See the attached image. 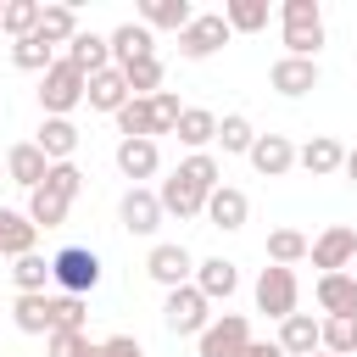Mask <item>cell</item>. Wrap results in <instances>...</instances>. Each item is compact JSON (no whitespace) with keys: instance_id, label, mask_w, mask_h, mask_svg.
<instances>
[{"instance_id":"obj_23","label":"cell","mask_w":357,"mask_h":357,"mask_svg":"<svg viewBox=\"0 0 357 357\" xmlns=\"http://www.w3.org/2000/svg\"><path fill=\"white\" fill-rule=\"evenodd\" d=\"M284 357H312L318 351V318L312 312H290L284 324H279V340H273Z\"/></svg>"},{"instance_id":"obj_37","label":"cell","mask_w":357,"mask_h":357,"mask_svg":"<svg viewBox=\"0 0 357 357\" xmlns=\"http://www.w3.org/2000/svg\"><path fill=\"white\" fill-rule=\"evenodd\" d=\"M0 28H6L11 39H28V33H39V0H6V11H0Z\"/></svg>"},{"instance_id":"obj_33","label":"cell","mask_w":357,"mask_h":357,"mask_svg":"<svg viewBox=\"0 0 357 357\" xmlns=\"http://www.w3.org/2000/svg\"><path fill=\"white\" fill-rule=\"evenodd\" d=\"M11 324L22 335H50V296H17L11 301Z\"/></svg>"},{"instance_id":"obj_38","label":"cell","mask_w":357,"mask_h":357,"mask_svg":"<svg viewBox=\"0 0 357 357\" xmlns=\"http://www.w3.org/2000/svg\"><path fill=\"white\" fill-rule=\"evenodd\" d=\"M11 61H17L22 73H39V78H45L56 56H50V45H45L39 33H28V39H11Z\"/></svg>"},{"instance_id":"obj_27","label":"cell","mask_w":357,"mask_h":357,"mask_svg":"<svg viewBox=\"0 0 357 357\" xmlns=\"http://www.w3.org/2000/svg\"><path fill=\"white\" fill-rule=\"evenodd\" d=\"M190 0H139V22L156 33V28H173V33H184L190 28Z\"/></svg>"},{"instance_id":"obj_16","label":"cell","mask_w":357,"mask_h":357,"mask_svg":"<svg viewBox=\"0 0 357 357\" xmlns=\"http://www.w3.org/2000/svg\"><path fill=\"white\" fill-rule=\"evenodd\" d=\"M206 301H229L234 290H240V268L229 262V257H206V262H195V279H190Z\"/></svg>"},{"instance_id":"obj_39","label":"cell","mask_w":357,"mask_h":357,"mask_svg":"<svg viewBox=\"0 0 357 357\" xmlns=\"http://www.w3.org/2000/svg\"><path fill=\"white\" fill-rule=\"evenodd\" d=\"M145 106H151V134H173V128H178V112H184V106H178L173 89H156Z\"/></svg>"},{"instance_id":"obj_36","label":"cell","mask_w":357,"mask_h":357,"mask_svg":"<svg viewBox=\"0 0 357 357\" xmlns=\"http://www.w3.org/2000/svg\"><path fill=\"white\" fill-rule=\"evenodd\" d=\"M84 318H89V307H84V296H50V329H61V335H84Z\"/></svg>"},{"instance_id":"obj_34","label":"cell","mask_w":357,"mask_h":357,"mask_svg":"<svg viewBox=\"0 0 357 357\" xmlns=\"http://www.w3.org/2000/svg\"><path fill=\"white\" fill-rule=\"evenodd\" d=\"M307 245H312V240H307L301 229H273V234H268V262H273V268H296V262L307 257Z\"/></svg>"},{"instance_id":"obj_48","label":"cell","mask_w":357,"mask_h":357,"mask_svg":"<svg viewBox=\"0 0 357 357\" xmlns=\"http://www.w3.org/2000/svg\"><path fill=\"white\" fill-rule=\"evenodd\" d=\"M351 279H357V257H351Z\"/></svg>"},{"instance_id":"obj_42","label":"cell","mask_w":357,"mask_h":357,"mask_svg":"<svg viewBox=\"0 0 357 357\" xmlns=\"http://www.w3.org/2000/svg\"><path fill=\"white\" fill-rule=\"evenodd\" d=\"M117 128H123V139H156V134H151V106H145V100H128V106L117 112Z\"/></svg>"},{"instance_id":"obj_47","label":"cell","mask_w":357,"mask_h":357,"mask_svg":"<svg viewBox=\"0 0 357 357\" xmlns=\"http://www.w3.org/2000/svg\"><path fill=\"white\" fill-rule=\"evenodd\" d=\"M84 357H106V351H100V340H89V346H84Z\"/></svg>"},{"instance_id":"obj_20","label":"cell","mask_w":357,"mask_h":357,"mask_svg":"<svg viewBox=\"0 0 357 357\" xmlns=\"http://www.w3.org/2000/svg\"><path fill=\"white\" fill-rule=\"evenodd\" d=\"M156 167H162V151H156V139H117V173L123 178H156Z\"/></svg>"},{"instance_id":"obj_24","label":"cell","mask_w":357,"mask_h":357,"mask_svg":"<svg viewBox=\"0 0 357 357\" xmlns=\"http://www.w3.org/2000/svg\"><path fill=\"white\" fill-rule=\"evenodd\" d=\"M33 240H39V229L28 223V212H17V206H0V257H28L33 251Z\"/></svg>"},{"instance_id":"obj_28","label":"cell","mask_w":357,"mask_h":357,"mask_svg":"<svg viewBox=\"0 0 357 357\" xmlns=\"http://www.w3.org/2000/svg\"><path fill=\"white\" fill-rule=\"evenodd\" d=\"M67 206H73V201H61V195L45 190V184L28 190V223H33V229H61V223H67Z\"/></svg>"},{"instance_id":"obj_12","label":"cell","mask_w":357,"mask_h":357,"mask_svg":"<svg viewBox=\"0 0 357 357\" xmlns=\"http://www.w3.org/2000/svg\"><path fill=\"white\" fill-rule=\"evenodd\" d=\"M245 156H251V167H257L262 178H284V173L296 167V145H290V134H257Z\"/></svg>"},{"instance_id":"obj_49","label":"cell","mask_w":357,"mask_h":357,"mask_svg":"<svg viewBox=\"0 0 357 357\" xmlns=\"http://www.w3.org/2000/svg\"><path fill=\"white\" fill-rule=\"evenodd\" d=\"M0 178H6V162H0Z\"/></svg>"},{"instance_id":"obj_11","label":"cell","mask_w":357,"mask_h":357,"mask_svg":"<svg viewBox=\"0 0 357 357\" xmlns=\"http://www.w3.org/2000/svg\"><path fill=\"white\" fill-rule=\"evenodd\" d=\"M318 61H301V56H279L273 67H268V84L284 95V100H301V95H312L318 89Z\"/></svg>"},{"instance_id":"obj_45","label":"cell","mask_w":357,"mask_h":357,"mask_svg":"<svg viewBox=\"0 0 357 357\" xmlns=\"http://www.w3.org/2000/svg\"><path fill=\"white\" fill-rule=\"evenodd\" d=\"M240 357H284V351H279V346H273V340H251V346H245V351H240Z\"/></svg>"},{"instance_id":"obj_3","label":"cell","mask_w":357,"mask_h":357,"mask_svg":"<svg viewBox=\"0 0 357 357\" xmlns=\"http://www.w3.org/2000/svg\"><path fill=\"white\" fill-rule=\"evenodd\" d=\"M162 324H167V335H201V329L212 324V301H206L195 284H178V290H167V301H162Z\"/></svg>"},{"instance_id":"obj_50","label":"cell","mask_w":357,"mask_h":357,"mask_svg":"<svg viewBox=\"0 0 357 357\" xmlns=\"http://www.w3.org/2000/svg\"><path fill=\"white\" fill-rule=\"evenodd\" d=\"M312 357H329V351H312Z\"/></svg>"},{"instance_id":"obj_31","label":"cell","mask_w":357,"mask_h":357,"mask_svg":"<svg viewBox=\"0 0 357 357\" xmlns=\"http://www.w3.org/2000/svg\"><path fill=\"white\" fill-rule=\"evenodd\" d=\"M229 33H262L268 28V0H223Z\"/></svg>"},{"instance_id":"obj_40","label":"cell","mask_w":357,"mask_h":357,"mask_svg":"<svg viewBox=\"0 0 357 357\" xmlns=\"http://www.w3.org/2000/svg\"><path fill=\"white\" fill-rule=\"evenodd\" d=\"M45 190H56L61 201H78V195H84V173H78V162H50Z\"/></svg>"},{"instance_id":"obj_22","label":"cell","mask_w":357,"mask_h":357,"mask_svg":"<svg viewBox=\"0 0 357 357\" xmlns=\"http://www.w3.org/2000/svg\"><path fill=\"white\" fill-rule=\"evenodd\" d=\"M33 145L45 151V162H73V151H78V123H73V117H45Z\"/></svg>"},{"instance_id":"obj_18","label":"cell","mask_w":357,"mask_h":357,"mask_svg":"<svg viewBox=\"0 0 357 357\" xmlns=\"http://www.w3.org/2000/svg\"><path fill=\"white\" fill-rule=\"evenodd\" d=\"M45 173H50V162H45V151H39L33 139H22V145H11V151H6V178H11V184L39 190V184H45Z\"/></svg>"},{"instance_id":"obj_46","label":"cell","mask_w":357,"mask_h":357,"mask_svg":"<svg viewBox=\"0 0 357 357\" xmlns=\"http://www.w3.org/2000/svg\"><path fill=\"white\" fill-rule=\"evenodd\" d=\"M340 173H346V178H351V184H357V145H351V151H346V162H340Z\"/></svg>"},{"instance_id":"obj_41","label":"cell","mask_w":357,"mask_h":357,"mask_svg":"<svg viewBox=\"0 0 357 357\" xmlns=\"http://www.w3.org/2000/svg\"><path fill=\"white\" fill-rule=\"evenodd\" d=\"M279 22L284 28H324V6L318 0H284L279 6Z\"/></svg>"},{"instance_id":"obj_2","label":"cell","mask_w":357,"mask_h":357,"mask_svg":"<svg viewBox=\"0 0 357 357\" xmlns=\"http://www.w3.org/2000/svg\"><path fill=\"white\" fill-rule=\"evenodd\" d=\"M39 106H45V117H67L73 106H84V73L67 56L50 61V73L39 78Z\"/></svg>"},{"instance_id":"obj_32","label":"cell","mask_w":357,"mask_h":357,"mask_svg":"<svg viewBox=\"0 0 357 357\" xmlns=\"http://www.w3.org/2000/svg\"><path fill=\"white\" fill-rule=\"evenodd\" d=\"M173 173H178V178H190V184H195V190H206V195L223 184V167H218V156H212V151H190Z\"/></svg>"},{"instance_id":"obj_14","label":"cell","mask_w":357,"mask_h":357,"mask_svg":"<svg viewBox=\"0 0 357 357\" xmlns=\"http://www.w3.org/2000/svg\"><path fill=\"white\" fill-rule=\"evenodd\" d=\"M84 100H89V112H123L134 95H128V78L117 73V67H106V73H95V78H84Z\"/></svg>"},{"instance_id":"obj_44","label":"cell","mask_w":357,"mask_h":357,"mask_svg":"<svg viewBox=\"0 0 357 357\" xmlns=\"http://www.w3.org/2000/svg\"><path fill=\"white\" fill-rule=\"evenodd\" d=\"M100 351H106V357H145V346H139L134 335H106Z\"/></svg>"},{"instance_id":"obj_21","label":"cell","mask_w":357,"mask_h":357,"mask_svg":"<svg viewBox=\"0 0 357 357\" xmlns=\"http://www.w3.org/2000/svg\"><path fill=\"white\" fill-rule=\"evenodd\" d=\"M156 201H162V218H201V206H206V190H195L190 178H162V190H156Z\"/></svg>"},{"instance_id":"obj_29","label":"cell","mask_w":357,"mask_h":357,"mask_svg":"<svg viewBox=\"0 0 357 357\" xmlns=\"http://www.w3.org/2000/svg\"><path fill=\"white\" fill-rule=\"evenodd\" d=\"M11 284H17V296H45V284H50V257H39V251L17 257V262H11Z\"/></svg>"},{"instance_id":"obj_8","label":"cell","mask_w":357,"mask_h":357,"mask_svg":"<svg viewBox=\"0 0 357 357\" xmlns=\"http://www.w3.org/2000/svg\"><path fill=\"white\" fill-rule=\"evenodd\" d=\"M307 257H312V268H324V273H346V268H351V257H357V229L329 223V229L307 245Z\"/></svg>"},{"instance_id":"obj_9","label":"cell","mask_w":357,"mask_h":357,"mask_svg":"<svg viewBox=\"0 0 357 357\" xmlns=\"http://www.w3.org/2000/svg\"><path fill=\"white\" fill-rule=\"evenodd\" d=\"M117 218H123L128 234H156V229H162V201H156V190L128 184L123 201H117Z\"/></svg>"},{"instance_id":"obj_19","label":"cell","mask_w":357,"mask_h":357,"mask_svg":"<svg viewBox=\"0 0 357 357\" xmlns=\"http://www.w3.org/2000/svg\"><path fill=\"white\" fill-rule=\"evenodd\" d=\"M67 61H73L84 78L106 73V67H112V45H106V33H89V28H78V33H73V45H67Z\"/></svg>"},{"instance_id":"obj_13","label":"cell","mask_w":357,"mask_h":357,"mask_svg":"<svg viewBox=\"0 0 357 357\" xmlns=\"http://www.w3.org/2000/svg\"><path fill=\"white\" fill-rule=\"evenodd\" d=\"M206 223L212 229H223V234H234V229H245V218H251V201H245V190H234V184H218L212 195H206Z\"/></svg>"},{"instance_id":"obj_51","label":"cell","mask_w":357,"mask_h":357,"mask_svg":"<svg viewBox=\"0 0 357 357\" xmlns=\"http://www.w3.org/2000/svg\"><path fill=\"white\" fill-rule=\"evenodd\" d=\"M0 11H6V6H0Z\"/></svg>"},{"instance_id":"obj_4","label":"cell","mask_w":357,"mask_h":357,"mask_svg":"<svg viewBox=\"0 0 357 357\" xmlns=\"http://www.w3.org/2000/svg\"><path fill=\"white\" fill-rule=\"evenodd\" d=\"M251 296H257V312H268V318L284 324V318L296 312V296H301L296 268H273V262H268V268L257 273V290H251Z\"/></svg>"},{"instance_id":"obj_26","label":"cell","mask_w":357,"mask_h":357,"mask_svg":"<svg viewBox=\"0 0 357 357\" xmlns=\"http://www.w3.org/2000/svg\"><path fill=\"white\" fill-rule=\"evenodd\" d=\"M173 134H178V145H190V151H206V145L218 139V112H206V106H184Z\"/></svg>"},{"instance_id":"obj_7","label":"cell","mask_w":357,"mask_h":357,"mask_svg":"<svg viewBox=\"0 0 357 357\" xmlns=\"http://www.w3.org/2000/svg\"><path fill=\"white\" fill-rule=\"evenodd\" d=\"M195 346H201V357H240V351L251 346V324H245V312H223V318H212V324L195 335Z\"/></svg>"},{"instance_id":"obj_10","label":"cell","mask_w":357,"mask_h":357,"mask_svg":"<svg viewBox=\"0 0 357 357\" xmlns=\"http://www.w3.org/2000/svg\"><path fill=\"white\" fill-rule=\"evenodd\" d=\"M106 45H112V67H134V61H151L156 56V33L145 22H117L106 33Z\"/></svg>"},{"instance_id":"obj_1","label":"cell","mask_w":357,"mask_h":357,"mask_svg":"<svg viewBox=\"0 0 357 357\" xmlns=\"http://www.w3.org/2000/svg\"><path fill=\"white\" fill-rule=\"evenodd\" d=\"M50 284H56L61 296H89V290L100 284V257H95L89 245H61V251L50 257Z\"/></svg>"},{"instance_id":"obj_17","label":"cell","mask_w":357,"mask_h":357,"mask_svg":"<svg viewBox=\"0 0 357 357\" xmlns=\"http://www.w3.org/2000/svg\"><path fill=\"white\" fill-rule=\"evenodd\" d=\"M312 296H318V307L329 318H357V279L351 273H318Z\"/></svg>"},{"instance_id":"obj_52","label":"cell","mask_w":357,"mask_h":357,"mask_svg":"<svg viewBox=\"0 0 357 357\" xmlns=\"http://www.w3.org/2000/svg\"><path fill=\"white\" fill-rule=\"evenodd\" d=\"M351 67H357V61H351Z\"/></svg>"},{"instance_id":"obj_5","label":"cell","mask_w":357,"mask_h":357,"mask_svg":"<svg viewBox=\"0 0 357 357\" xmlns=\"http://www.w3.org/2000/svg\"><path fill=\"white\" fill-rule=\"evenodd\" d=\"M223 45H229V22H223V11H195L190 28L178 33V56H184V61H206V56H218Z\"/></svg>"},{"instance_id":"obj_35","label":"cell","mask_w":357,"mask_h":357,"mask_svg":"<svg viewBox=\"0 0 357 357\" xmlns=\"http://www.w3.org/2000/svg\"><path fill=\"white\" fill-rule=\"evenodd\" d=\"M251 139H257L251 117H240V112L218 117V145H223V156H245V151H251Z\"/></svg>"},{"instance_id":"obj_15","label":"cell","mask_w":357,"mask_h":357,"mask_svg":"<svg viewBox=\"0 0 357 357\" xmlns=\"http://www.w3.org/2000/svg\"><path fill=\"white\" fill-rule=\"evenodd\" d=\"M340 162H346V145H340L335 134H312L307 145H296V167H307L312 178H329V173H340Z\"/></svg>"},{"instance_id":"obj_25","label":"cell","mask_w":357,"mask_h":357,"mask_svg":"<svg viewBox=\"0 0 357 357\" xmlns=\"http://www.w3.org/2000/svg\"><path fill=\"white\" fill-rule=\"evenodd\" d=\"M78 33V6L73 0H56V6H39V39L56 50V45H73Z\"/></svg>"},{"instance_id":"obj_6","label":"cell","mask_w":357,"mask_h":357,"mask_svg":"<svg viewBox=\"0 0 357 357\" xmlns=\"http://www.w3.org/2000/svg\"><path fill=\"white\" fill-rule=\"evenodd\" d=\"M145 273H151L162 290H178V284L195 279V257H190V245H178V240H156L151 257H145Z\"/></svg>"},{"instance_id":"obj_30","label":"cell","mask_w":357,"mask_h":357,"mask_svg":"<svg viewBox=\"0 0 357 357\" xmlns=\"http://www.w3.org/2000/svg\"><path fill=\"white\" fill-rule=\"evenodd\" d=\"M318 351H329V357H357V318H324V324H318Z\"/></svg>"},{"instance_id":"obj_43","label":"cell","mask_w":357,"mask_h":357,"mask_svg":"<svg viewBox=\"0 0 357 357\" xmlns=\"http://www.w3.org/2000/svg\"><path fill=\"white\" fill-rule=\"evenodd\" d=\"M84 346H89V335H61V329L45 335V351L50 357H84Z\"/></svg>"}]
</instances>
